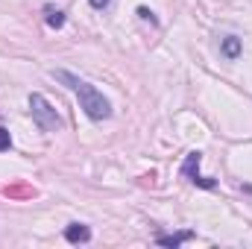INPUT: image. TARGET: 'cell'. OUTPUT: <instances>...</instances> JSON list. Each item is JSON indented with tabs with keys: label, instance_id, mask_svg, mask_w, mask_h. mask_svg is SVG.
<instances>
[{
	"label": "cell",
	"instance_id": "1",
	"mask_svg": "<svg viewBox=\"0 0 252 249\" xmlns=\"http://www.w3.org/2000/svg\"><path fill=\"white\" fill-rule=\"evenodd\" d=\"M53 79L56 82H62L64 88H70L73 94H76V100H79V109L94 121V124H100V121H109L112 118V103L103 97V91H97L91 82H85V79H79L76 73H70V70H53Z\"/></svg>",
	"mask_w": 252,
	"mask_h": 249
},
{
	"label": "cell",
	"instance_id": "2",
	"mask_svg": "<svg viewBox=\"0 0 252 249\" xmlns=\"http://www.w3.org/2000/svg\"><path fill=\"white\" fill-rule=\"evenodd\" d=\"M30 115H32V121H35V126L41 132H56V129L64 126L62 115L47 103L44 94H30Z\"/></svg>",
	"mask_w": 252,
	"mask_h": 249
},
{
	"label": "cell",
	"instance_id": "3",
	"mask_svg": "<svg viewBox=\"0 0 252 249\" xmlns=\"http://www.w3.org/2000/svg\"><path fill=\"white\" fill-rule=\"evenodd\" d=\"M199 161H202V153H199V150L188 153V156H185V164H182V176H185L188 182H193L196 187L214 190V187H217V179H208V176H202V173H199Z\"/></svg>",
	"mask_w": 252,
	"mask_h": 249
},
{
	"label": "cell",
	"instance_id": "4",
	"mask_svg": "<svg viewBox=\"0 0 252 249\" xmlns=\"http://www.w3.org/2000/svg\"><path fill=\"white\" fill-rule=\"evenodd\" d=\"M64 241H67V244H88V241H91V229H88L85 223H70V226L64 229Z\"/></svg>",
	"mask_w": 252,
	"mask_h": 249
},
{
	"label": "cell",
	"instance_id": "5",
	"mask_svg": "<svg viewBox=\"0 0 252 249\" xmlns=\"http://www.w3.org/2000/svg\"><path fill=\"white\" fill-rule=\"evenodd\" d=\"M241 50H244V41H241L238 35H226V38L220 41V53H223L229 62H235V59L241 56Z\"/></svg>",
	"mask_w": 252,
	"mask_h": 249
},
{
	"label": "cell",
	"instance_id": "6",
	"mask_svg": "<svg viewBox=\"0 0 252 249\" xmlns=\"http://www.w3.org/2000/svg\"><path fill=\"white\" fill-rule=\"evenodd\" d=\"M3 193H6L9 199H32V196H35V187L27 185V182H12V185L3 187Z\"/></svg>",
	"mask_w": 252,
	"mask_h": 249
},
{
	"label": "cell",
	"instance_id": "7",
	"mask_svg": "<svg viewBox=\"0 0 252 249\" xmlns=\"http://www.w3.org/2000/svg\"><path fill=\"white\" fill-rule=\"evenodd\" d=\"M190 238H193V232H176V235H158V238H156V244H158V247H182V244H185V241H190Z\"/></svg>",
	"mask_w": 252,
	"mask_h": 249
},
{
	"label": "cell",
	"instance_id": "8",
	"mask_svg": "<svg viewBox=\"0 0 252 249\" xmlns=\"http://www.w3.org/2000/svg\"><path fill=\"white\" fill-rule=\"evenodd\" d=\"M44 21H47L50 30H62L64 27V12L62 9H56L53 3H47V6H44Z\"/></svg>",
	"mask_w": 252,
	"mask_h": 249
},
{
	"label": "cell",
	"instance_id": "9",
	"mask_svg": "<svg viewBox=\"0 0 252 249\" xmlns=\"http://www.w3.org/2000/svg\"><path fill=\"white\" fill-rule=\"evenodd\" d=\"M138 18H141V21H150L153 27H158V18H156V15L147 9V6H138Z\"/></svg>",
	"mask_w": 252,
	"mask_h": 249
},
{
	"label": "cell",
	"instance_id": "10",
	"mask_svg": "<svg viewBox=\"0 0 252 249\" xmlns=\"http://www.w3.org/2000/svg\"><path fill=\"white\" fill-rule=\"evenodd\" d=\"M9 147H12V135H9L6 126H0V153H6Z\"/></svg>",
	"mask_w": 252,
	"mask_h": 249
},
{
	"label": "cell",
	"instance_id": "11",
	"mask_svg": "<svg viewBox=\"0 0 252 249\" xmlns=\"http://www.w3.org/2000/svg\"><path fill=\"white\" fill-rule=\"evenodd\" d=\"M91 3V9H97V12H106L109 6H112V0H88Z\"/></svg>",
	"mask_w": 252,
	"mask_h": 249
},
{
	"label": "cell",
	"instance_id": "12",
	"mask_svg": "<svg viewBox=\"0 0 252 249\" xmlns=\"http://www.w3.org/2000/svg\"><path fill=\"white\" fill-rule=\"evenodd\" d=\"M141 185H144V187H147V185L153 187V185H156V173H150V176H141Z\"/></svg>",
	"mask_w": 252,
	"mask_h": 249
}]
</instances>
